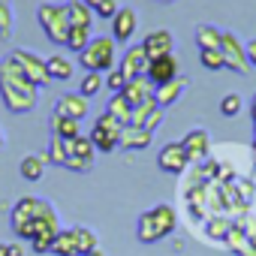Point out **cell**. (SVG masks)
I'll return each mask as SVG.
<instances>
[{"instance_id": "obj_22", "label": "cell", "mask_w": 256, "mask_h": 256, "mask_svg": "<svg viewBox=\"0 0 256 256\" xmlns=\"http://www.w3.org/2000/svg\"><path fill=\"white\" fill-rule=\"evenodd\" d=\"M66 12H70V28H94V10L84 0H70Z\"/></svg>"}, {"instance_id": "obj_19", "label": "cell", "mask_w": 256, "mask_h": 256, "mask_svg": "<svg viewBox=\"0 0 256 256\" xmlns=\"http://www.w3.org/2000/svg\"><path fill=\"white\" fill-rule=\"evenodd\" d=\"M151 139H154V133L142 130V126L126 124V126H120V142H118V148H124V151H145L151 145Z\"/></svg>"}, {"instance_id": "obj_16", "label": "cell", "mask_w": 256, "mask_h": 256, "mask_svg": "<svg viewBox=\"0 0 256 256\" xmlns=\"http://www.w3.org/2000/svg\"><path fill=\"white\" fill-rule=\"evenodd\" d=\"M181 142H184V148H187V154H190V163H202V160L208 157V151H211V136H208V130H202V126L184 133Z\"/></svg>"}, {"instance_id": "obj_26", "label": "cell", "mask_w": 256, "mask_h": 256, "mask_svg": "<svg viewBox=\"0 0 256 256\" xmlns=\"http://www.w3.org/2000/svg\"><path fill=\"white\" fill-rule=\"evenodd\" d=\"M52 136H58V139H76V136H82V130H78V120H72V118H64V114H52Z\"/></svg>"}, {"instance_id": "obj_29", "label": "cell", "mask_w": 256, "mask_h": 256, "mask_svg": "<svg viewBox=\"0 0 256 256\" xmlns=\"http://www.w3.org/2000/svg\"><path fill=\"white\" fill-rule=\"evenodd\" d=\"M220 36H223L220 28H214V24H199V28H196V46H199V52H205V48H220Z\"/></svg>"}, {"instance_id": "obj_21", "label": "cell", "mask_w": 256, "mask_h": 256, "mask_svg": "<svg viewBox=\"0 0 256 256\" xmlns=\"http://www.w3.org/2000/svg\"><path fill=\"white\" fill-rule=\"evenodd\" d=\"M184 90H187V78L178 76V78H172V82H166V84H157V88H154V100L166 108V106H175Z\"/></svg>"}, {"instance_id": "obj_7", "label": "cell", "mask_w": 256, "mask_h": 256, "mask_svg": "<svg viewBox=\"0 0 256 256\" xmlns=\"http://www.w3.org/2000/svg\"><path fill=\"white\" fill-rule=\"evenodd\" d=\"M88 139L94 142V148H96L100 154H112V151L118 148V142H120V124H118L108 112H102V114L94 120V130H90Z\"/></svg>"}, {"instance_id": "obj_10", "label": "cell", "mask_w": 256, "mask_h": 256, "mask_svg": "<svg viewBox=\"0 0 256 256\" xmlns=\"http://www.w3.org/2000/svg\"><path fill=\"white\" fill-rule=\"evenodd\" d=\"M10 58L22 66V72L36 84V88H46V84H52V76H48V66H46V58H40V54H34V52H24V48H16V52H10Z\"/></svg>"}, {"instance_id": "obj_46", "label": "cell", "mask_w": 256, "mask_h": 256, "mask_svg": "<svg viewBox=\"0 0 256 256\" xmlns=\"http://www.w3.org/2000/svg\"><path fill=\"white\" fill-rule=\"evenodd\" d=\"M253 154H256V136H253Z\"/></svg>"}, {"instance_id": "obj_2", "label": "cell", "mask_w": 256, "mask_h": 256, "mask_svg": "<svg viewBox=\"0 0 256 256\" xmlns=\"http://www.w3.org/2000/svg\"><path fill=\"white\" fill-rule=\"evenodd\" d=\"M178 226V214L172 205H157L151 211H145L136 223V238L142 244H154V241H163L175 232Z\"/></svg>"}, {"instance_id": "obj_27", "label": "cell", "mask_w": 256, "mask_h": 256, "mask_svg": "<svg viewBox=\"0 0 256 256\" xmlns=\"http://www.w3.org/2000/svg\"><path fill=\"white\" fill-rule=\"evenodd\" d=\"M46 66H48L52 82H66V78H72V60L64 58V54H52V58H46Z\"/></svg>"}, {"instance_id": "obj_12", "label": "cell", "mask_w": 256, "mask_h": 256, "mask_svg": "<svg viewBox=\"0 0 256 256\" xmlns=\"http://www.w3.org/2000/svg\"><path fill=\"white\" fill-rule=\"evenodd\" d=\"M139 28V12L133 6H120L112 18V40L114 42H130Z\"/></svg>"}, {"instance_id": "obj_6", "label": "cell", "mask_w": 256, "mask_h": 256, "mask_svg": "<svg viewBox=\"0 0 256 256\" xmlns=\"http://www.w3.org/2000/svg\"><path fill=\"white\" fill-rule=\"evenodd\" d=\"M60 235V220H58V211L48 208L40 220H34L30 226V247L36 253H52L54 247V238Z\"/></svg>"}, {"instance_id": "obj_3", "label": "cell", "mask_w": 256, "mask_h": 256, "mask_svg": "<svg viewBox=\"0 0 256 256\" xmlns=\"http://www.w3.org/2000/svg\"><path fill=\"white\" fill-rule=\"evenodd\" d=\"M78 64L88 72H108L118 66V42L112 36H94L82 52H78Z\"/></svg>"}, {"instance_id": "obj_44", "label": "cell", "mask_w": 256, "mask_h": 256, "mask_svg": "<svg viewBox=\"0 0 256 256\" xmlns=\"http://www.w3.org/2000/svg\"><path fill=\"white\" fill-rule=\"evenodd\" d=\"M0 256H10V250H6V244H0Z\"/></svg>"}, {"instance_id": "obj_23", "label": "cell", "mask_w": 256, "mask_h": 256, "mask_svg": "<svg viewBox=\"0 0 256 256\" xmlns=\"http://www.w3.org/2000/svg\"><path fill=\"white\" fill-rule=\"evenodd\" d=\"M46 166H48V160H46V154L40 157V154H28V157H22V178L24 181H42V175H46Z\"/></svg>"}, {"instance_id": "obj_5", "label": "cell", "mask_w": 256, "mask_h": 256, "mask_svg": "<svg viewBox=\"0 0 256 256\" xmlns=\"http://www.w3.org/2000/svg\"><path fill=\"white\" fill-rule=\"evenodd\" d=\"M48 208H54L48 199H36V196H24V199H18L16 208H12V217H10L12 232H16L18 238H28V241H30V226H34V220H40Z\"/></svg>"}, {"instance_id": "obj_45", "label": "cell", "mask_w": 256, "mask_h": 256, "mask_svg": "<svg viewBox=\"0 0 256 256\" xmlns=\"http://www.w3.org/2000/svg\"><path fill=\"white\" fill-rule=\"evenodd\" d=\"M4 142H6V136H4V126H0V148H4Z\"/></svg>"}, {"instance_id": "obj_1", "label": "cell", "mask_w": 256, "mask_h": 256, "mask_svg": "<svg viewBox=\"0 0 256 256\" xmlns=\"http://www.w3.org/2000/svg\"><path fill=\"white\" fill-rule=\"evenodd\" d=\"M0 96H4V106L12 114H28L36 108L40 100V88L22 72V66L6 54L0 60Z\"/></svg>"}, {"instance_id": "obj_15", "label": "cell", "mask_w": 256, "mask_h": 256, "mask_svg": "<svg viewBox=\"0 0 256 256\" xmlns=\"http://www.w3.org/2000/svg\"><path fill=\"white\" fill-rule=\"evenodd\" d=\"M181 66H178V58L175 54H166V58H157V60H151L148 64V78L154 82V88L157 84H166V82H172V78H178L181 72H178Z\"/></svg>"}, {"instance_id": "obj_33", "label": "cell", "mask_w": 256, "mask_h": 256, "mask_svg": "<svg viewBox=\"0 0 256 256\" xmlns=\"http://www.w3.org/2000/svg\"><path fill=\"white\" fill-rule=\"evenodd\" d=\"M106 88V76L102 72H84V78H82V90L78 94H84L88 100L94 96V94H100Z\"/></svg>"}, {"instance_id": "obj_14", "label": "cell", "mask_w": 256, "mask_h": 256, "mask_svg": "<svg viewBox=\"0 0 256 256\" xmlns=\"http://www.w3.org/2000/svg\"><path fill=\"white\" fill-rule=\"evenodd\" d=\"M148 64H151V58H148V52L139 42V46H130V48L120 54V64L118 66L126 72V78H136V76H145L148 72Z\"/></svg>"}, {"instance_id": "obj_30", "label": "cell", "mask_w": 256, "mask_h": 256, "mask_svg": "<svg viewBox=\"0 0 256 256\" xmlns=\"http://www.w3.org/2000/svg\"><path fill=\"white\" fill-rule=\"evenodd\" d=\"M90 30H94V28H70V34H66V48L78 54V52L94 40V36H90Z\"/></svg>"}, {"instance_id": "obj_38", "label": "cell", "mask_w": 256, "mask_h": 256, "mask_svg": "<svg viewBox=\"0 0 256 256\" xmlns=\"http://www.w3.org/2000/svg\"><path fill=\"white\" fill-rule=\"evenodd\" d=\"M120 6H118V0H100V6L94 10V16H100V18H114V12H118Z\"/></svg>"}, {"instance_id": "obj_4", "label": "cell", "mask_w": 256, "mask_h": 256, "mask_svg": "<svg viewBox=\"0 0 256 256\" xmlns=\"http://www.w3.org/2000/svg\"><path fill=\"white\" fill-rule=\"evenodd\" d=\"M36 22L46 30V36L54 46H66V34H70V12L66 4H40L36 10Z\"/></svg>"}, {"instance_id": "obj_28", "label": "cell", "mask_w": 256, "mask_h": 256, "mask_svg": "<svg viewBox=\"0 0 256 256\" xmlns=\"http://www.w3.org/2000/svg\"><path fill=\"white\" fill-rule=\"evenodd\" d=\"M54 256H78V241H76V229H60V235L54 238L52 247Z\"/></svg>"}, {"instance_id": "obj_36", "label": "cell", "mask_w": 256, "mask_h": 256, "mask_svg": "<svg viewBox=\"0 0 256 256\" xmlns=\"http://www.w3.org/2000/svg\"><path fill=\"white\" fill-rule=\"evenodd\" d=\"M12 6H10V0H0V36L4 40H10V34H12Z\"/></svg>"}, {"instance_id": "obj_25", "label": "cell", "mask_w": 256, "mask_h": 256, "mask_svg": "<svg viewBox=\"0 0 256 256\" xmlns=\"http://www.w3.org/2000/svg\"><path fill=\"white\" fill-rule=\"evenodd\" d=\"M226 238H229L226 244H229V247H232V250H235L238 256H256V244H253V241L247 238V232H244L241 226H232Z\"/></svg>"}, {"instance_id": "obj_20", "label": "cell", "mask_w": 256, "mask_h": 256, "mask_svg": "<svg viewBox=\"0 0 256 256\" xmlns=\"http://www.w3.org/2000/svg\"><path fill=\"white\" fill-rule=\"evenodd\" d=\"M120 94L126 96V102L136 108L139 102H145V100H151V96H154V82H151L148 76H136V78H130V82L124 84V90H120Z\"/></svg>"}, {"instance_id": "obj_11", "label": "cell", "mask_w": 256, "mask_h": 256, "mask_svg": "<svg viewBox=\"0 0 256 256\" xmlns=\"http://www.w3.org/2000/svg\"><path fill=\"white\" fill-rule=\"evenodd\" d=\"M157 166L160 172H169V175H184L187 166H190V154L184 148V142H166L157 154Z\"/></svg>"}, {"instance_id": "obj_35", "label": "cell", "mask_w": 256, "mask_h": 256, "mask_svg": "<svg viewBox=\"0 0 256 256\" xmlns=\"http://www.w3.org/2000/svg\"><path fill=\"white\" fill-rule=\"evenodd\" d=\"M241 108H244V100L238 94H226L220 100V114L223 118H235V114H241Z\"/></svg>"}, {"instance_id": "obj_31", "label": "cell", "mask_w": 256, "mask_h": 256, "mask_svg": "<svg viewBox=\"0 0 256 256\" xmlns=\"http://www.w3.org/2000/svg\"><path fill=\"white\" fill-rule=\"evenodd\" d=\"M46 160H48L52 166H60V169H66V142H64V139H58V136H52V142H48V151H46Z\"/></svg>"}, {"instance_id": "obj_34", "label": "cell", "mask_w": 256, "mask_h": 256, "mask_svg": "<svg viewBox=\"0 0 256 256\" xmlns=\"http://www.w3.org/2000/svg\"><path fill=\"white\" fill-rule=\"evenodd\" d=\"M199 64H202L205 70H211V72L226 70V60H223L220 48H205V52H199Z\"/></svg>"}, {"instance_id": "obj_8", "label": "cell", "mask_w": 256, "mask_h": 256, "mask_svg": "<svg viewBox=\"0 0 256 256\" xmlns=\"http://www.w3.org/2000/svg\"><path fill=\"white\" fill-rule=\"evenodd\" d=\"M66 142V169L72 172H90L94 169V157L96 148L88 136H76V139H64Z\"/></svg>"}, {"instance_id": "obj_40", "label": "cell", "mask_w": 256, "mask_h": 256, "mask_svg": "<svg viewBox=\"0 0 256 256\" xmlns=\"http://www.w3.org/2000/svg\"><path fill=\"white\" fill-rule=\"evenodd\" d=\"M247 60H250V66H256V40L247 42Z\"/></svg>"}, {"instance_id": "obj_41", "label": "cell", "mask_w": 256, "mask_h": 256, "mask_svg": "<svg viewBox=\"0 0 256 256\" xmlns=\"http://www.w3.org/2000/svg\"><path fill=\"white\" fill-rule=\"evenodd\" d=\"M250 118H253V130H256V94H253V100H250Z\"/></svg>"}, {"instance_id": "obj_32", "label": "cell", "mask_w": 256, "mask_h": 256, "mask_svg": "<svg viewBox=\"0 0 256 256\" xmlns=\"http://www.w3.org/2000/svg\"><path fill=\"white\" fill-rule=\"evenodd\" d=\"M72 229H76V241H78V256H84V253H90L94 247H100L94 229H88V226H72Z\"/></svg>"}, {"instance_id": "obj_43", "label": "cell", "mask_w": 256, "mask_h": 256, "mask_svg": "<svg viewBox=\"0 0 256 256\" xmlns=\"http://www.w3.org/2000/svg\"><path fill=\"white\" fill-rule=\"evenodd\" d=\"M84 4H88L90 10H96V6H100V0H84Z\"/></svg>"}, {"instance_id": "obj_9", "label": "cell", "mask_w": 256, "mask_h": 256, "mask_svg": "<svg viewBox=\"0 0 256 256\" xmlns=\"http://www.w3.org/2000/svg\"><path fill=\"white\" fill-rule=\"evenodd\" d=\"M220 54H223V60H226V66H229L232 72H238V76L250 72L247 46H244L232 30H223V36H220Z\"/></svg>"}, {"instance_id": "obj_18", "label": "cell", "mask_w": 256, "mask_h": 256, "mask_svg": "<svg viewBox=\"0 0 256 256\" xmlns=\"http://www.w3.org/2000/svg\"><path fill=\"white\" fill-rule=\"evenodd\" d=\"M142 48L148 52V58H151V60H157V58L172 54L175 40H172V34H169V30H151V34L142 40Z\"/></svg>"}, {"instance_id": "obj_17", "label": "cell", "mask_w": 256, "mask_h": 256, "mask_svg": "<svg viewBox=\"0 0 256 256\" xmlns=\"http://www.w3.org/2000/svg\"><path fill=\"white\" fill-rule=\"evenodd\" d=\"M54 112L82 124V120L88 118V96H84V94H64V96H58Z\"/></svg>"}, {"instance_id": "obj_24", "label": "cell", "mask_w": 256, "mask_h": 256, "mask_svg": "<svg viewBox=\"0 0 256 256\" xmlns=\"http://www.w3.org/2000/svg\"><path fill=\"white\" fill-rule=\"evenodd\" d=\"M106 112H108L120 126H126V124H130V118H133V106L126 102L124 94H112V100L106 102Z\"/></svg>"}, {"instance_id": "obj_39", "label": "cell", "mask_w": 256, "mask_h": 256, "mask_svg": "<svg viewBox=\"0 0 256 256\" xmlns=\"http://www.w3.org/2000/svg\"><path fill=\"white\" fill-rule=\"evenodd\" d=\"M6 250H10V256H24V247H22V241H10V244H6Z\"/></svg>"}, {"instance_id": "obj_42", "label": "cell", "mask_w": 256, "mask_h": 256, "mask_svg": "<svg viewBox=\"0 0 256 256\" xmlns=\"http://www.w3.org/2000/svg\"><path fill=\"white\" fill-rule=\"evenodd\" d=\"M84 256H106V253H102V247H94V250H90V253H84Z\"/></svg>"}, {"instance_id": "obj_13", "label": "cell", "mask_w": 256, "mask_h": 256, "mask_svg": "<svg viewBox=\"0 0 256 256\" xmlns=\"http://www.w3.org/2000/svg\"><path fill=\"white\" fill-rule=\"evenodd\" d=\"M130 124H133V126H142V130H148V133H154L157 126L163 124V106H160L154 96L145 100V102H139V106L133 108Z\"/></svg>"}, {"instance_id": "obj_37", "label": "cell", "mask_w": 256, "mask_h": 256, "mask_svg": "<svg viewBox=\"0 0 256 256\" xmlns=\"http://www.w3.org/2000/svg\"><path fill=\"white\" fill-rule=\"evenodd\" d=\"M126 82H130V78H126V72H124L120 66H114V70H108V72H106V88H108L112 94H120Z\"/></svg>"}]
</instances>
